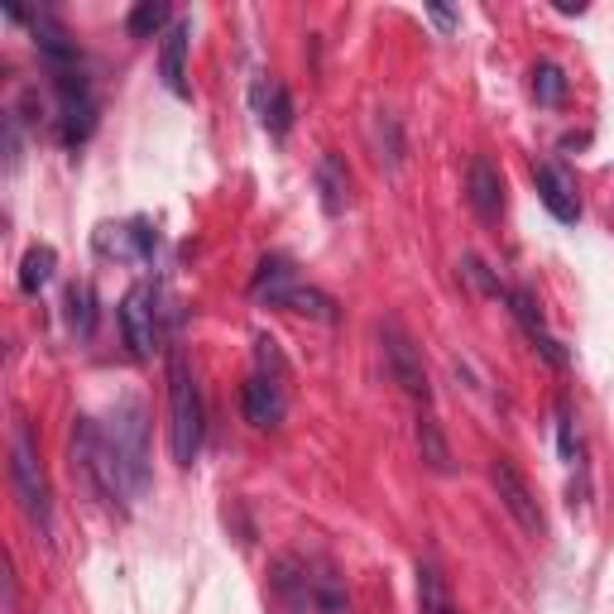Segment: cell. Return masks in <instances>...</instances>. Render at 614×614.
Listing matches in <instances>:
<instances>
[{
    "instance_id": "obj_1",
    "label": "cell",
    "mask_w": 614,
    "mask_h": 614,
    "mask_svg": "<svg viewBox=\"0 0 614 614\" xmlns=\"http://www.w3.org/2000/svg\"><path fill=\"white\" fill-rule=\"evenodd\" d=\"M68 451H72V475L86 485V494L101 500L106 509H115V514H130V490H125L121 465L111 457L106 428H96L92 418H72Z\"/></svg>"
},
{
    "instance_id": "obj_2",
    "label": "cell",
    "mask_w": 614,
    "mask_h": 614,
    "mask_svg": "<svg viewBox=\"0 0 614 614\" xmlns=\"http://www.w3.org/2000/svg\"><path fill=\"white\" fill-rule=\"evenodd\" d=\"M202 432H207V408H202L193 365H187L183 346H168V451L183 471L197 461Z\"/></svg>"
},
{
    "instance_id": "obj_3",
    "label": "cell",
    "mask_w": 614,
    "mask_h": 614,
    "mask_svg": "<svg viewBox=\"0 0 614 614\" xmlns=\"http://www.w3.org/2000/svg\"><path fill=\"white\" fill-rule=\"evenodd\" d=\"M10 485H14V500H20L24 519L39 529L43 543H53V500H49V480H43L39 442H34V432H29L24 418L14 422V437H10Z\"/></svg>"
},
{
    "instance_id": "obj_4",
    "label": "cell",
    "mask_w": 614,
    "mask_h": 614,
    "mask_svg": "<svg viewBox=\"0 0 614 614\" xmlns=\"http://www.w3.org/2000/svg\"><path fill=\"white\" fill-rule=\"evenodd\" d=\"M106 442H111V457L125 475L130 500H140V494L150 490V413H144L140 399H121L111 408Z\"/></svg>"
},
{
    "instance_id": "obj_5",
    "label": "cell",
    "mask_w": 614,
    "mask_h": 614,
    "mask_svg": "<svg viewBox=\"0 0 614 614\" xmlns=\"http://www.w3.org/2000/svg\"><path fill=\"white\" fill-rule=\"evenodd\" d=\"M379 346H385V365H389L393 385H399L408 399L428 403V399H432L428 365H422V350H418V341L408 336V327H403L399 317H385V321H379Z\"/></svg>"
},
{
    "instance_id": "obj_6",
    "label": "cell",
    "mask_w": 614,
    "mask_h": 614,
    "mask_svg": "<svg viewBox=\"0 0 614 614\" xmlns=\"http://www.w3.org/2000/svg\"><path fill=\"white\" fill-rule=\"evenodd\" d=\"M490 485H494L500 504L509 509V519H514L523 533H529V538H543L548 533V519H543V509H538V494L529 490V480L519 475V465L509 461V457H494L490 461Z\"/></svg>"
},
{
    "instance_id": "obj_7",
    "label": "cell",
    "mask_w": 614,
    "mask_h": 614,
    "mask_svg": "<svg viewBox=\"0 0 614 614\" xmlns=\"http://www.w3.org/2000/svg\"><path fill=\"white\" fill-rule=\"evenodd\" d=\"M504 303H509V313H514V321L523 327V336L533 341L538 356H543V360L552 365V370H566V360H572V356H566L562 341L548 331V317H543V307H538V298L529 294V288H509Z\"/></svg>"
},
{
    "instance_id": "obj_8",
    "label": "cell",
    "mask_w": 614,
    "mask_h": 614,
    "mask_svg": "<svg viewBox=\"0 0 614 614\" xmlns=\"http://www.w3.org/2000/svg\"><path fill=\"white\" fill-rule=\"evenodd\" d=\"M121 331H125V346L135 360H150L154 356V284H135L130 294L121 298Z\"/></svg>"
},
{
    "instance_id": "obj_9",
    "label": "cell",
    "mask_w": 614,
    "mask_h": 614,
    "mask_svg": "<svg viewBox=\"0 0 614 614\" xmlns=\"http://www.w3.org/2000/svg\"><path fill=\"white\" fill-rule=\"evenodd\" d=\"M284 379H274V375H250L245 379V389H241V413L250 428L259 432H269V428H279L284 422Z\"/></svg>"
},
{
    "instance_id": "obj_10",
    "label": "cell",
    "mask_w": 614,
    "mask_h": 614,
    "mask_svg": "<svg viewBox=\"0 0 614 614\" xmlns=\"http://www.w3.org/2000/svg\"><path fill=\"white\" fill-rule=\"evenodd\" d=\"M533 183H538V197H543V207L557 216L562 226H576V222H581L576 183H572V173H566L562 164H538V168H533Z\"/></svg>"
},
{
    "instance_id": "obj_11",
    "label": "cell",
    "mask_w": 614,
    "mask_h": 614,
    "mask_svg": "<svg viewBox=\"0 0 614 614\" xmlns=\"http://www.w3.org/2000/svg\"><path fill=\"white\" fill-rule=\"evenodd\" d=\"M465 187H471V207H475L480 222H500V216H504V173L494 168L485 154L471 158Z\"/></svg>"
},
{
    "instance_id": "obj_12",
    "label": "cell",
    "mask_w": 614,
    "mask_h": 614,
    "mask_svg": "<svg viewBox=\"0 0 614 614\" xmlns=\"http://www.w3.org/2000/svg\"><path fill=\"white\" fill-rule=\"evenodd\" d=\"M250 101H255L259 125H265L274 140H284L288 130H294V96H288V86L279 78H259L255 92H250Z\"/></svg>"
},
{
    "instance_id": "obj_13",
    "label": "cell",
    "mask_w": 614,
    "mask_h": 614,
    "mask_svg": "<svg viewBox=\"0 0 614 614\" xmlns=\"http://www.w3.org/2000/svg\"><path fill=\"white\" fill-rule=\"evenodd\" d=\"M187 43H193V20H173L164 49H158V72L173 96H187Z\"/></svg>"
},
{
    "instance_id": "obj_14",
    "label": "cell",
    "mask_w": 614,
    "mask_h": 614,
    "mask_svg": "<svg viewBox=\"0 0 614 614\" xmlns=\"http://www.w3.org/2000/svg\"><path fill=\"white\" fill-rule=\"evenodd\" d=\"M313 178H317V193H321V212H327V216H341V212L350 207V168H346V158L327 150V154L317 158Z\"/></svg>"
},
{
    "instance_id": "obj_15",
    "label": "cell",
    "mask_w": 614,
    "mask_h": 614,
    "mask_svg": "<svg viewBox=\"0 0 614 614\" xmlns=\"http://www.w3.org/2000/svg\"><path fill=\"white\" fill-rule=\"evenodd\" d=\"M413 437H418V457H422V465H428V471H437V475L457 471V457H451V442H447V432H442V422H437V413H428V408H422Z\"/></svg>"
},
{
    "instance_id": "obj_16",
    "label": "cell",
    "mask_w": 614,
    "mask_h": 614,
    "mask_svg": "<svg viewBox=\"0 0 614 614\" xmlns=\"http://www.w3.org/2000/svg\"><path fill=\"white\" fill-rule=\"evenodd\" d=\"M418 614H457V595H451L437 557L418 562Z\"/></svg>"
},
{
    "instance_id": "obj_17",
    "label": "cell",
    "mask_w": 614,
    "mask_h": 614,
    "mask_svg": "<svg viewBox=\"0 0 614 614\" xmlns=\"http://www.w3.org/2000/svg\"><path fill=\"white\" fill-rule=\"evenodd\" d=\"M294 284H298L294 265H288L284 255H265V259H259V269H255V279H250V298L274 307V303H279V298L288 294V288H294Z\"/></svg>"
},
{
    "instance_id": "obj_18",
    "label": "cell",
    "mask_w": 614,
    "mask_h": 614,
    "mask_svg": "<svg viewBox=\"0 0 614 614\" xmlns=\"http://www.w3.org/2000/svg\"><path fill=\"white\" fill-rule=\"evenodd\" d=\"M168 29H173L168 0H140V6L125 14V34L130 39H154V34H168Z\"/></svg>"
},
{
    "instance_id": "obj_19",
    "label": "cell",
    "mask_w": 614,
    "mask_h": 614,
    "mask_svg": "<svg viewBox=\"0 0 614 614\" xmlns=\"http://www.w3.org/2000/svg\"><path fill=\"white\" fill-rule=\"evenodd\" d=\"M53 269H58L53 245H29L24 259H20V294H39V288L53 279Z\"/></svg>"
},
{
    "instance_id": "obj_20",
    "label": "cell",
    "mask_w": 614,
    "mask_h": 614,
    "mask_svg": "<svg viewBox=\"0 0 614 614\" xmlns=\"http://www.w3.org/2000/svg\"><path fill=\"white\" fill-rule=\"evenodd\" d=\"M274 307H288V313H307V317H317V321H336V317H341V313H336V303L321 294V288H307L303 279L288 288V294L274 303Z\"/></svg>"
},
{
    "instance_id": "obj_21",
    "label": "cell",
    "mask_w": 614,
    "mask_h": 614,
    "mask_svg": "<svg viewBox=\"0 0 614 614\" xmlns=\"http://www.w3.org/2000/svg\"><path fill=\"white\" fill-rule=\"evenodd\" d=\"M68 327L78 331L82 341H92V331H96V288L92 284L68 288Z\"/></svg>"
},
{
    "instance_id": "obj_22",
    "label": "cell",
    "mask_w": 614,
    "mask_h": 614,
    "mask_svg": "<svg viewBox=\"0 0 614 614\" xmlns=\"http://www.w3.org/2000/svg\"><path fill=\"white\" fill-rule=\"evenodd\" d=\"M533 96H538V106H562L566 101V72L557 63H538L533 68Z\"/></svg>"
},
{
    "instance_id": "obj_23",
    "label": "cell",
    "mask_w": 614,
    "mask_h": 614,
    "mask_svg": "<svg viewBox=\"0 0 614 614\" xmlns=\"http://www.w3.org/2000/svg\"><path fill=\"white\" fill-rule=\"evenodd\" d=\"M313 601H317V614H350V595L336 581V572H321L313 581Z\"/></svg>"
},
{
    "instance_id": "obj_24",
    "label": "cell",
    "mask_w": 614,
    "mask_h": 614,
    "mask_svg": "<svg viewBox=\"0 0 614 614\" xmlns=\"http://www.w3.org/2000/svg\"><path fill=\"white\" fill-rule=\"evenodd\" d=\"M379 158L389 164V173H399L403 168V140H399V121L393 115H379Z\"/></svg>"
},
{
    "instance_id": "obj_25",
    "label": "cell",
    "mask_w": 614,
    "mask_h": 614,
    "mask_svg": "<svg viewBox=\"0 0 614 614\" xmlns=\"http://www.w3.org/2000/svg\"><path fill=\"white\" fill-rule=\"evenodd\" d=\"M557 451H562V461H576V418L566 399H557Z\"/></svg>"
},
{
    "instance_id": "obj_26",
    "label": "cell",
    "mask_w": 614,
    "mask_h": 614,
    "mask_svg": "<svg viewBox=\"0 0 614 614\" xmlns=\"http://www.w3.org/2000/svg\"><path fill=\"white\" fill-rule=\"evenodd\" d=\"M461 265H465V274H471V279H475V288H480V294H494V298H500V294H509V288H500V279H494V274L485 269V259H480V255H465Z\"/></svg>"
},
{
    "instance_id": "obj_27",
    "label": "cell",
    "mask_w": 614,
    "mask_h": 614,
    "mask_svg": "<svg viewBox=\"0 0 614 614\" xmlns=\"http://www.w3.org/2000/svg\"><path fill=\"white\" fill-rule=\"evenodd\" d=\"M428 14H432V24H437V29H451V24H457V14H451V10H442V6H432Z\"/></svg>"
}]
</instances>
